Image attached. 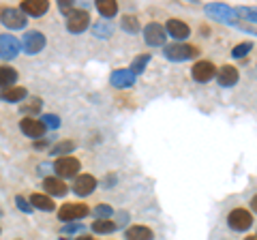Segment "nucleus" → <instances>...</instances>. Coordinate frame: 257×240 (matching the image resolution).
<instances>
[{
    "mask_svg": "<svg viewBox=\"0 0 257 240\" xmlns=\"http://www.w3.org/2000/svg\"><path fill=\"white\" fill-rule=\"evenodd\" d=\"M18 82V71L11 67H0V88H11Z\"/></svg>",
    "mask_w": 257,
    "mask_h": 240,
    "instance_id": "23",
    "label": "nucleus"
},
{
    "mask_svg": "<svg viewBox=\"0 0 257 240\" xmlns=\"http://www.w3.org/2000/svg\"><path fill=\"white\" fill-rule=\"evenodd\" d=\"M234 11H236V15H240V18L257 24V9H253V7L251 9H248V7H238V9H234Z\"/></svg>",
    "mask_w": 257,
    "mask_h": 240,
    "instance_id": "28",
    "label": "nucleus"
},
{
    "mask_svg": "<svg viewBox=\"0 0 257 240\" xmlns=\"http://www.w3.org/2000/svg\"><path fill=\"white\" fill-rule=\"evenodd\" d=\"M86 214H88L86 204H64L58 210V219L60 221H77V219H84Z\"/></svg>",
    "mask_w": 257,
    "mask_h": 240,
    "instance_id": "6",
    "label": "nucleus"
},
{
    "mask_svg": "<svg viewBox=\"0 0 257 240\" xmlns=\"http://www.w3.org/2000/svg\"><path fill=\"white\" fill-rule=\"evenodd\" d=\"M41 123L45 125V129H47V127H50V129H58V127H60V118L54 116V114H43Z\"/></svg>",
    "mask_w": 257,
    "mask_h": 240,
    "instance_id": "31",
    "label": "nucleus"
},
{
    "mask_svg": "<svg viewBox=\"0 0 257 240\" xmlns=\"http://www.w3.org/2000/svg\"><path fill=\"white\" fill-rule=\"evenodd\" d=\"M135 84V73L131 69H118L111 73V86L116 88H131Z\"/></svg>",
    "mask_w": 257,
    "mask_h": 240,
    "instance_id": "17",
    "label": "nucleus"
},
{
    "mask_svg": "<svg viewBox=\"0 0 257 240\" xmlns=\"http://www.w3.org/2000/svg\"><path fill=\"white\" fill-rule=\"evenodd\" d=\"M251 208H253V212H257V195L251 199Z\"/></svg>",
    "mask_w": 257,
    "mask_h": 240,
    "instance_id": "35",
    "label": "nucleus"
},
{
    "mask_svg": "<svg viewBox=\"0 0 257 240\" xmlns=\"http://www.w3.org/2000/svg\"><path fill=\"white\" fill-rule=\"evenodd\" d=\"M94 212H96V217L105 219V217H111V212H114V208L107 206V204H99V206L94 208Z\"/></svg>",
    "mask_w": 257,
    "mask_h": 240,
    "instance_id": "32",
    "label": "nucleus"
},
{
    "mask_svg": "<svg viewBox=\"0 0 257 240\" xmlns=\"http://www.w3.org/2000/svg\"><path fill=\"white\" fill-rule=\"evenodd\" d=\"M0 18H3V24L7 28H11V30H22V28H26V15H24L22 11L18 9H5L3 13H0Z\"/></svg>",
    "mask_w": 257,
    "mask_h": 240,
    "instance_id": "9",
    "label": "nucleus"
},
{
    "mask_svg": "<svg viewBox=\"0 0 257 240\" xmlns=\"http://www.w3.org/2000/svg\"><path fill=\"white\" fill-rule=\"evenodd\" d=\"M111 35V26L107 22H101V24H94V37L99 39H107Z\"/></svg>",
    "mask_w": 257,
    "mask_h": 240,
    "instance_id": "30",
    "label": "nucleus"
},
{
    "mask_svg": "<svg viewBox=\"0 0 257 240\" xmlns=\"http://www.w3.org/2000/svg\"><path fill=\"white\" fill-rule=\"evenodd\" d=\"M191 75H193V79H195V82L204 84V82H210V79L216 75V69H214L212 62L199 60V62H195V67L191 69Z\"/></svg>",
    "mask_w": 257,
    "mask_h": 240,
    "instance_id": "8",
    "label": "nucleus"
},
{
    "mask_svg": "<svg viewBox=\"0 0 257 240\" xmlns=\"http://www.w3.org/2000/svg\"><path fill=\"white\" fill-rule=\"evenodd\" d=\"M122 30H126V33H138L140 30L138 20H135L133 15H124L122 18Z\"/></svg>",
    "mask_w": 257,
    "mask_h": 240,
    "instance_id": "29",
    "label": "nucleus"
},
{
    "mask_svg": "<svg viewBox=\"0 0 257 240\" xmlns=\"http://www.w3.org/2000/svg\"><path fill=\"white\" fill-rule=\"evenodd\" d=\"M253 50V43L251 41H244V43H238L234 50H231V56H234V58H244V56L248 54Z\"/></svg>",
    "mask_w": 257,
    "mask_h": 240,
    "instance_id": "27",
    "label": "nucleus"
},
{
    "mask_svg": "<svg viewBox=\"0 0 257 240\" xmlns=\"http://www.w3.org/2000/svg\"><path fill=\"white\" fill-rule=\"evenodd\" d=\"M20 41L11 35H0V58L5 60H11L20 54Z\"/></svg>",
    "mask_w": 257,
    "mask_h": 240,
    "instance_id": "11",
    "label": "nucleus"
},
{
    "mask_svg": "<svg viewBox=\"0 0 257 240\" xmlns=\"http://www.w3.org/2000/svg\"><path fill=\"white\" fill-rule=\"evenodd\" d=\"M75 240H94V238L92 236H77Z\"/></svg>",
    "mask_w": 257,
    "mask_h": 240,
    "instance_id": "36",
    "label": "nucleus"
},
{
    "mask_svg": "<svg viewBox=\"0 0 257 240\" xmlns=\"http://www.w3.org/2000/svg\"><path fill=\"white\" fill-rule=\"evenodd\" d=\"M54 172L58 174V178H71L79 172V161L75 157H58L54 163Z\"/></svg>",
    "mask_w": 257,
    "mask_h": 240,
    "instance_id": "3",
    "label": "nucleus"
},
{
    "mask_svg": "<svg viewBox=\"0 0 257 240\" xmlns=\"http://www.w3.org/2000/svg\"><path fill=\"white\" fill-rule=\"evenodd\" d=\"M118 225L114 221H107V219H99L92 223V231H96V234H109V231H114Z\"/></svg>",
    "mask_w": 257,
    "mask_h": 240,
    "instance_id": "24",
    "label": "nucleus"
},
{
    "mask_svg": "<svg viewBox=\"0 0 257 240\" xmlns=\"http://www.w3.org/2000/svg\"><path fill=\"white\" fill-rule=\"evenodd\" d=\"M124 238L126 240H152L155 234H152V229L146 225H131L124 231Z\"/></svg>",
    "mask_w": 257,
    "mask_h": 240,
    "instance_id": "19",
    "label": "nucleus"
},
{
    "mask_svg": "<svg viewBox=\"0 0 257 240\" xmlns=\"http://www.w3.org/2000/svg\"><path fill=\"white\" fill-rule=\"evenodd\" d=\"M227 225L234 231H246L253 227V214L244 208H236L227 214Z\"/></svg>",
    "mask_w": 257,
    "mask_h": 240,
    "instance_id": "2",
    "label": "nucleus"
},
{
    "mask_svg": "<svg viewBox=\"0 0 257 240\" xmlns=\"http://www.w3.org/2000/svg\"><path fill=\"white\" fill-rule=\"evenodd\" d=\"M167 33H165V28L161 26V24H157V22H152V24H148L146 28H144V39H146V43L148 45H152V47H159V45H163L165 43V37Z\"/></svg>",
    "mask_w": 257,
    "mask_h": 240,
    "instance_id": "7",
    "label": "nucleus"
},
{
    "mask_svg": "<svg viewBox=\"0 0 257 240\" xmlns=\"http://www.w3.org/2000/svg\"><path fill=\"white\" fill-rule=\"evenodd\" d=\"M206 13L212 15L214 20H221V22H227V24H236V11L227 5H221V3H214V5H208L206 7Z\"/></svg>",
    "mask_w": 257,
    "mask_h": 240,
    "instance_id": "10",
    "label": "nucleus"
},
{
    "mask_svg": "<svg viewBox=\"0 0 257 240\" xmlns=\"http://www.w3.org/2000/svg\"><path fill=\"white\" fill-rule=\"evenodd\" d=\"M238 69L236 67H231V65H225L221 67L219 71H216V82H219V86L223 88H231V86H236L238 84Z\"/></svg>",
    "mask_w": 257,
    "mask_h": 240,
    "instance_id": "13",
    "label": "nucleus"
},
{
    "mask_svg": "<svg viewBox=\"0 0 257 240\" xmlns=\"http://www.w3.org/2000/svg\"><path fill=\"white\" fill-rule=\"evenodd\" d=\"M88 26H90V18H88L86 11L75 9L71 15H67V28H69V33L79 35V33H84Z\"/></svg>",
    "mask_w": 257,
    "mask_h": 240,
    "instance_id": "5",
    "label": "nucleus"
},
{
    "mask_svg": "<svg viewBox=\"0 0 257 240\" xmlns=\"http://www.w3.org/2000/svg\"><path fill=\"white\" fill-rule=\"evenodd\" d=\"M45 35L43 33H39V30H28L26 35H24V41H22V45H24V52L26 54H30V56H35V54H39L45 47Z\"/></svg>",
    "mask_w": 257,
    "mask_h": 240,
    "instance_id": "4",
    "label": "nucleus"
},
{
    "mask_svg": "<svg viewBox=\"0 0 257 240\" xmlns=\"http://www.w3.org/2000/svg\"><path fill=\"white\" fill-rule=\"evenodd\" d=\"M50 9V3H45V0H24L22 3V13L24 15H32V18H41L43 13H47Z\"/></svg>",
    "mask_w": 257,
    "mask_h": 240,
    "instance_id": "15",
    "label": "nucleus"
},
{
    "mask_svg": "<svg viewBox=\"0 0 257 240\" xmlns=\"http://www.w3.org/2000/svg\"><path fill=\"white\" fill-rule=\"evenodd\" d=\"M30 204L35 206V208H39V210H43V212H52L54 210V202H52V197H47V195H43V193H35L30 197Z\"/></svg>",
    "mask_w": 257,
    "mask_h": 240,
    "instance_id": "22",
    "label": "nucleus"
},
{
    "mask_svg": "<svg viewBox=\"0 0 257 240\" xmlns=\"http://www.w3.org/2000/svg\"><path fill=\"white\" fill-rule=\"evenodd\" d=\"M199 54V50L195 45H189V43H174V45H167L165 47V56L170 58L172 62H184V60H191Z\"/></svg>",
    "mask_w": 257,
    "mask_h": 240,
    "instance_id": "1",
    "label": "nucleus"
},
{
    "mask_svg": "<svg viewBox=\"0 0 257 240\" xmlns=\"http://www.w3.org/2000/svg\"><path fill=\"white\" fill-rule=\"evenodd\" d=\"M20 129L24 135H28V138L39 140V138H43V133H45V125L37 118H24L20 123Z\"/></svg>",
    "mask_w": 257,
    "mask_h": 240,
    "instance_id": "12",
    "label": "nucleus"
},
{
    "mask_svg": "<svg viewBox=\"0 0 257 240\" xmlns=\"http://www.w3.org/2000/svg\"><path fill=\"white\" fill-rule=\"evenodd\" d=\"M73 148H75V144L67 140V142H60V144H56V146L50 150V155H52V157H58V155H60V157H64L67 153H71V150H73Z\"/></svg>",
    "mask_w": 257,
    "mask_h": 240,
    "instance_id": "25",
    "label": "nucleus"
},
{
    "mask_svg": "<svg viewBox=\"0 0 257 240\" xmlns=\"http://www.w3.org/2000/svg\"><path fill=\"white\" fill-rule=\"evenodd\" d=\"M148 62H150V54H142V56H138V58L133 60V65H131V71H133L135 75H138V73H142V71L146 69Z\"/></svg>",
    "mask_w": 257,
    "mask_h": 240,
    "instance_id": "26",
    "label": "nucleus"
},
{
    "mask_svg": "<svg viewBox=\"0 0 257 240\" xmlns=\"http://www.w3.org/2000/svg\"><path fill=\"white\" fill-rule=\"evenodd\" d=\"M15 204H18V208H20L22 212H32V208H30L32 204H30V202H26V199H24L22 195L15 197Z\"/></svg>",
    "mask_w": 257,
    "mask_h": 240,
    "instance_id": "33",
    "label": "nucleus"
},
{
    "mask_svg": "<svg viewBox=\"0 0 257 240\" xmlns=\"http://www.w3.org/2000/svg\"><path fill=\"white\" fill-rule=\"evenodd\" d=\"M43 189L50 195H64V193H67V185H64L60 178H52V176L43 180Z\"/></svg>",
    "mask_w": 257,
    "mask_h": 240,
    "instance_id": "20",
    "label": "nucleus"
},
{
    "mask_svg": "<svg viewBox=\"0 0 257 240\" xmlns=\"http://www.w3.org/2000/svg\"><path fill=\"white\" fill-rule=\"evenodd\" d=\"M165 33L170 37H174L178 43H182L184 39L191 35V28L184 22H180V20H170V22H167V26H165Z\"/></svg>",
    "mask_w": 257,
    "mask_h": 240,
    "instance_id": "14",
    "label": "nucleus"
},
{
    "mask_svg": "<svg viewBox=\"0 0 257 240\" xmlns=\"http://www.w3.org/2000/svg\"><path fill=\"white\" fill-rule=\"evenodd\" d=\"M94 187H96V180H94V176H90V174L77 176L75 182H73V191L77 195H90L94 191Z\"/></svg>",
    "mask_w": 257,
    "mask_h": 240,
    "instance_id": "16",
    "label": "nucleus"
},
{
    "mask_svg": "<svg viewBox=\"0 0 257 240\" xmlns=\"http://www.w3.org/2000/svg\"><path fill=\"white\" fill-rule=\"evenodd\" d=\"M26 88L22 86H11V88H0V101H9V103H18L22 99H26Z\"/></svg>",
    "mask_w": 257,
    "mask_h": 240,
    "instance_id": "18",
    "label": "nucleus"
},
{
    "mask_svg": "<svg viewBox=\"0 0 257 240\" xmlns=\"http://www.w3.org/2000/svg\"><path fill=\"white\" fill-rule=\"evenodd\" d=\"M96 11H99L101 18L111 20L118 13V3H114V0H99L96 3Z\"/></svg>",
    "mask_w": 257,
    "mask_h": 240,
    "instance_id": "21",
    "label": "nucleus"
},
{
    "mask_svg": "<svg viewBox=\"0 0 257 240\" xmlns=\"http://www.w3.org/2000/svg\"><path fill=\"white\" fill-rule=\"evenodd\" d=\"M58 7H60V11L67 13V15H71V13L75 11V9H73V3H69V0H67V3H58Z\"/></svg>",
    "mask_w": 257,
    "mask_h": 240,
    "instance_id": "34",
    "label": "nucleus"
},
{
    "mask_svg": "<svg viewBox=\"0 0 257 240\" xmlns=\"http://www.w3.org/2000/svg\"><path fill=\"white\" fill-rule=\"evenodd\" d=\"M246 240H257V236H248V238H246Z\"/></svg>",
    "mask_w": 257,
    "mask_h": 240,
    "instance_id": "37",
    "label": "nucleus"
}]
</instances>
